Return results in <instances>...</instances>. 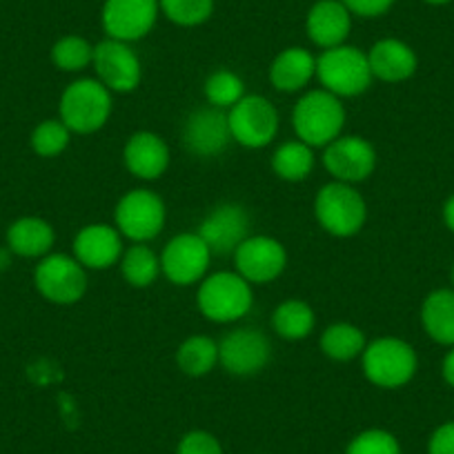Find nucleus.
Segmentation results:
<instances>
[{"label":"nucleus","instance_id":"obj_25","mask_svg":"<svg viewBox=\"0 0 454 454\" xmlns=\"http://www.w3.org/2000/svg\"><path fill=\"white\" fill-rule=\"evenodd\" d=\"M365 346H368V339L364 330L352 323H332L321 334V352L336 364L361 359Z\"/></svg>","mask_w":454,"mask_h":454},{"label":"nucleus","instance_id":"obj_34","mask_svg":"<svg viewBox=\"0 0 454 454\" xmlns=\"http://www.w3.org/2000/svg\"><path fill=\"white\" fill-rule=\"evenodd\" d=\"M346 454H401V443L392 432L379 430H364L348 443Z\"/></svg>","mask_w":454,"mask_h":454},{"label":"nucleus","instance_id":"obj_23","mask_svg":"<svg viewBox=\"0 0 454 454\" xmlns=\"http://www.w3.org/2000/svg\"><path fill=\"white\" fill-rule=\"evenodd\" d=\"M56 243V232L51 223L38 216H23L14 221L7 230V247L12 254L23 259H43L51 254Z\"/></svg>","mask_w":454,"mask_h":454},{"label":"nucleus","instance_id":"obj_17","mask_svg":"<svg viewBox=\"0 0 454 454\" xmlns=\"http://www.w3.org/2000/svg\"><path fill=\"white\" fill-rule=\"evenodd\" d=\"M232 256L237 272L250 286L272 283L274 278L281 277L287 265V252L283 243L274 237H263V234H256V237L250 234Z\"/></svg>","mask_w":454,"mask_h":454},{"label":"nucleus","instance_id":"obj_33","mask_svg":"<svg viewBox=\"0 0 454 454\" xmlns=\"http://www.w3.org/2000/svg\"><path fill=\"white\" fill-rule=\"evenodd\" d=\"M160 12L181 27H196L212 16L214 0H159Z\"/></svg>","mask_w":454,"mask_h":454},{"label":"nucleus","instance_id":"obj_16","mask_svg":"<svg viewBox=\"0 0 454 454\" xmlns=\"http://www.w3.org/2000/svg\"><path fill=\"white\" fill-rule=\"evenodd\" d=\"M159 12V0H105L100 20L107 38L134 43L154 29Z\"/></svg>","mask_w":454,"mask_h":454},{"label":"nucleus","instance_id":"obj_6","mask_svg":"<svg viewBox=\"0 0 454 454\" xmlns=\"http://www.w3.org/2000/svg\"><path fill=\"white\" fill-rule=\"evenodd\" d=\"M317 78L321 81L323 90L339 98L361 96L370 90L374 81L368 54L352 45L323 50V54L317 59Z\"/></svg>","mask_w":454,"mask_h":454},{"label":"nucleus","instance_id":"obj_13","mask_svg":"<svg viewBox=\"0 0 454 454\" xmlns=\"http://www.w3.org/2000/svg\"><path fill=\"white\" fill-rule=\"evenodd\" d=\"M96 78L107 87L109 91L129 94L141 85L143 67L137 51L123 41H100L94 45V60H91Z\"/></svg>","mask_w":454,"mask_h":454},{"label":"nucleus","instance_id":"obj_36","mask_svg":"<svg viewBox=\"0 0 454 454\" xmlns=\"http://www.w3.org/2000/svg\"><path fill=\"white\" fill-rule=\"evenodd\" d=\"M348 7V12L361 19H377L387 14L395 5V0H340Z\"/></svg>","mask_w":454,"mask_h":454},{"label":"nucleus","instance_id":"obj_39","mask_svg":"<svg viewBox=\"0 0 454 454\" xmlns=\"http://www.w3.org/2000/svg\"><path fill=\"white\" fill-rule=\"evenodd\" d=\"M443 223L450 232L454 234V194L443 203Z\"/></svg>","mask_w":454,"mask_h":454},{"label":"nucleus","instance_id":"obj_30","mask_svg":"<svg viewBox=\"0 0 454 454\" xmlns=\"http://www.w3.org/2000/svg\"><path fill=\"white\" fill-rule=\"evenodd\" d=\"M203 91L207 105L230 109L246 96V82L239 74L230 72V69H216L207 76Z\"/></svg>","mask_w":454,"mask_h":454},{"label":"nucleus","instance_id":"obj_26","mask_svg":"<svg viewBox=\"0 0 454 454\" xmlns=\"http://www.w3.org/2000/svg\"><path fill=\"white\" fill-rule=\"evenodd\" d=\"M176 365L187 377H205L218 365V343L205 334L187 336L176 350Z\"/></svg>","mask_w":454,"mask_h":454},{"label":"nucleus","instance_id":"obj_15","mask_svg":"<svg viewBox=\"0 0 454 454\" xmlns=\"http://www.w3.org/2000/svg\"><path fill=\"white\" fill-rule=\"evenodd\" d=\"M252 221L246 207L239 203L216 205L199 227V237L209 247L212 256H232L250 237Z\"/></svg>","mask_w":454,"mask_h":454},{"label":"nucleus","instance_id":"obj_12","mask_svg":"<svg viewBox=\"0 0 454 454\" xmlns=\"http://www.w3.org/2000/svg\"><path fill=\"white\" fill-rule=\"evenodd\" d=\"M323 168L334 181L356 185L372 176L377 168V152L364 137L340 134L330 145L323 147Z\"/></svg>","mask_w":454,"mask_h":454},{"label":"nucleus","instance_id":"obj_11","mask_svg":"<svg viewBox=\"0 0 454 454\" xmlns=\"http://www.w3.org/2000/svg\"><path fill=\"white\" fill-rule=\"evenodd\" d=\"M272 359V343L256 327H237L218 343V364L234 377L259 374Z\"/></svg>","mask_w":454,"mask_h":454},{"label":"nucleus","instance_id":"obj_5","mask_svg":"<svg viewBox=\"0 0 454 454\" xmlns=\"http://www.w3.org/2000/svg\"><path fill=\"white\" fill-rule=\"evenodd\" d=\"M314 216L327 234L339 239L355 237L368 221V203L350 183L332 181L314 199Z\"/></svg>","mask_w":454,"mask_h":454},{"label":"nucleus","instance_id":"obj_4","mask_svg":"<svg viewBox=\"0 0 454 454\" xmlns=\"http://www.w3.org/2000/svg\"><path fill=\"white\" fill-rule=\"evenodd\" d=\"M254 303L252 286L239 272H214L199 283L196 305L212 323H237Z\"/></svg>","mask_w":454,"mask_h":454},{"label":"nucleus","instance_id":"obj_2","mask_svg":"<svg viewBox=\"0 0 454 454\" xmlns=\"http://www.w3.org/2000/svg\"><path fill=\"white\" fill-rule=\"evenodd\" d=\"M361 368L372 386L396 390L408 386L419 370V356L408 340L381 336L370 340L361 355Z\"/></svg>","mask_w":454,"mask_h":454},{"label":"nucleus","instance_id":"obj_24","mask_svg":"<svg viewBox=\"0 0 454 454\" xmlns=\"http://www.w3.org/2000/svg\"><path fill=\"white\" fill-rule=\"evenodd\" d=\"M421 325L434 343L454 348V287H441L426 296Z\"/></svg>","mask_w":454,"mask_h":454},{"label":"nucleus","instance_id":"obj_28","mask_svg":"<svg viewBox=\"0 0 454 454\" xmlns=\"http://www.w3.org/2000/svg\"><path fill=\"white\" fill-rule=\"evenodd\" d=\"M314 147L303 141H287L272 154V169L278 178L290 183L305 181L314 169Z\"/></svg>","mask_w":454,"mask_h":454},{"label":"nucleus","instance_id":"obj_19","mask_svg":"<svg viewBox=\"0 0 454 454\" xmlns=\"http://www.w3.org/2000/svg\"><path fill=\"white\" fill-rule=\"evenodd\" d=\"M169 147L159 134L137 132L128 138L123 147L125 168L141 181H156L169 168Z\"/></svg>","mask_w":454,"mask_h":454},{"label":"nucleus","instance_id":"obj_1","mask_svg":"<svg viewBox=\"0 0 454 454\" xmlns=\"http://www.w3.org/2000/svg\"><path fill=\"white\" fill-rule=\"evenodd\" d=\"M292 128L299 141L309 147H327L346 128V107L327 90H312L292 109Z\"/></svg>","mask_w":454,"mask_h":454},{"label":"nucleus","instance_id":"obj_31","mask_svg":"<svg viewBox=\"0 0 454 454\" xmlns=\"http://www.w3.org/2000/svg\"><path fill=\"white\" fill-rule=\"evenodd\" d=\"M51 60L60 72H82L94 60V45L82 36H63L51 47Z\"/></svg>","mask_w":454,"mask_h":454},{"label":"nucleus","instance_id":"obj_8","mask_svg":"<svg viewBox=\"0 0 454 454\" xmlns=\"http://www.w3.org/2000/svg\"><path fill=\"white\" fill-rule=\"evenodd\" d=\"M232 141L247 150L268 147L277 138L281 119L272 100L259 94H246L234 107L227 109Z\"/></svg>","mask_w":454,"mask_h":454},{"label":"nucleus","instance_id":"obj_38","mask_svg":"<svg viewBox=\"0 0 454 454\" xmlns=\"http://www.w3.org/2000/svg\"><path fill=\"white\" fill-rule=\"evenodd\" d=\"M441 374H443V381L454 387V348H450V352L441 361Z\"/></svg>","mask_w":454,"mask_h":454},{"label":"nucleus","instance_id":"obj_21","mask_svg":"<svg viewBox=\"0 0 454 454\" xmlns=\"http://www.w3.org/2000/svg\"><path fill=\"white\" fill-rule=\"evenodd\" d=\"M372 76L383 82H403L414 76L419 59L408 43L399 38H381L368 51Z\"/></svg>","mask_w":454,"mask_h":454},{"label":"nucleus","instance_id":"obj_3","mask_svg":"<svg viewBox=\"0 0 454 454\" xmlns=\"http://www.w3.org/2000/svg\"><path fill=\"white\" fill-rule=\"evenodd\" d=\"M112 91L98 78H78L60 94V121L72 134H94L112 116Z\"/></svg>","mask_w":454,"mask_h":454},{"label":"nucleus","instance_id":"obj_9","mask_svg":"<svg viewBox=\"0 0 454 454\" xmlns=\"http://www.w3.org/2000/svg\"><path fill=\"white\" fill-rule=\"evenodd\" d=\"M34 286L50 303L74 305L87 292V270L74 256L47 254L34 270Z\"/></svg>","mask_w":454,"mask_h":454},{"label":"nucleus","instance_id":"obj_37","mask_svg":"<svg viewBox=\"0 0 454 454\" xmlns=\"http://www.w3.org/2000/svg\"><path fill=\"white\" fill-rule=\"evenodd\" d=\"M427 454H454V421L443 423L432 432Z\"/></svg>","mask_w":454,"mask_h":454},{"label":"nucleus","instance_id":"obj_18","mask_svg":"<svg viewBox=\"0 0 454 454\" xmlns=\"http://www.w3.org/2000/svg\"><path fill=\"white\" fill-rule=\"evenodd\" d=\"M123 237L114 225L91 223L74 239V259L85 270H109L123 256Z\"/></svg>","mask_w":454,"mask_h":454},{"label":"nucleus","instance_id":"obj_10","mask_svg":"<svg viewBox=\"0 0 454 454\" xmlns=\"http://www.w3.org/2000/svg\"><path fill=\"white\" fill-rule=\"evenodd\" d=\"M212 252L199 232H183L174 237L160 252V272L174 286H194L207 277Z\"/></svg>","mask_w":454,"mask_h":454},{"label":"nucleus","instance_id":"obj_40","mask_svg":"<svg viewBox=\"0 0 454 454\" xmlns=\"http://www.w3.org/2000/svg\"><path fill=\"white\" fill-rule=\"evenodd\" d=\"M427 5H434V7H441V5H448V3H452V0H426Z\"/></svg>","mask_w":454,"mask_h":454},{"label":"nucleus","instance_id":"obj_20","mask_svg":"<svg viewBox=\"0 0 454 454\" xmlns=\"http://www.w3.org/2000/svg\"><path fill=\"white\" fill-rule=\"evenodd\" d=\"M305 29L309 41L321 50L346 45L352 29V14L340 0H318L308 12Z\"/></svg>","mask_w":454,"mask_h":454},{"label":"nucleus","instance_id":"obj_27","mask_svg":"<svg viewBox=\"0 0 454 454\" xmlns=\"http://www.w3.org/2000/svg\"><path fill=\"white\" fill-rule=\"evenodd\" d=\"M317 325V314L305 301L287 299L272 312V327L281 339L303 340L312 334Z\"/></svg>","mask_w":454,"mask_h":454},{"label":"nucleus","instance_id":"obj_14","mask_svg":"<svg viewBox=\"0 0 454 454\" xmlns=\"http://www.w3.org/2000/svg\"><path fill=\"white\" fill-rule=\"evenodd\" d=\"M232 132L227 121V109L205 105L194 109L183 125V145L199 159L221 156L230 147Z\"/></svg>","mask_w":454,"mask_h":454},{"label":"nucleus","instance_id":"obj_29","mask_svg":"<svg viewBox=\"0 0 454 454\" xmlns=\"http://www.w3.org/2000/svg\"><path fill=\"white\" fill-rule=\"evenodd\" d=\"M121 274L132 287H150L160 274V256L145 243H134L121 256Z\"/></svg>","mask_w":454,"mask_h":454},{"label":"nucleus","instance_id":"obj_7","mask_svg":"<svg viewBox=\"0 0 454 454\" xmlns=\"http://www.w3.org/2000/svg\"><path fill=\"white\" fill-rule=\"evenodd\" d=\"M168 209L156 192L138 187L129 190L114 209V227L121 237L134 243H147L163 232Z\"/></svg>","mask_w":454,"mask_h":454},{"label":"nucleus","instance_id":"obj_32","mask_svg":"<svg viewBox=\"0 0 454 454\" xmlns=\"http://www.w3.org/2000/svg\"><path fill=\"white\" fill-rule=\"evenodd\" d=\"M72 141V132L60 119L43 121L32 132V150L43 159H54L63 154Z\"/></svg>","mask_w":454,"mask_h":454},{"label":"nucleus","instance_id":"obj_41","mask_svg":"<svg viewBox=\"0 0 454 454\" xmlns=\"http://www.w3.org/2000/svg\"><path fill=\"white\" fill-rule=\"evenodd\" d=\"M450 278H452V287H454V263H452V272H450Z\"/></svg>","mask_w":454,"mask_h":454},{"label":"nucleus","instance_id":"obj_22","mask_svg":"<svg viewBox=\"0 0 454 454\" xmlns=\"http://www.w3.org/2000/svg\"><path fill=\"white\" fill-rule=\"evenodd\" d=\"M317 76V59L303 47H287L270 65V82L274 90L294 94L305 90Z\"/></svg>","mask_w":454,"mask_h":454},{"label":"nucleus","instance_id":"obj_35","mask_svg":"<svg viewBox=\"0 0 454 454\" xmlns=\"http://www.w3.org/2000/svg\"><path fill=\"white\" fill-rule=\"evenodd\" d=\"M176 454H223L221 443L205 430H192L178 441Z\"/></svg>","mask_w":454,"mask_h":454}]
</instances>
